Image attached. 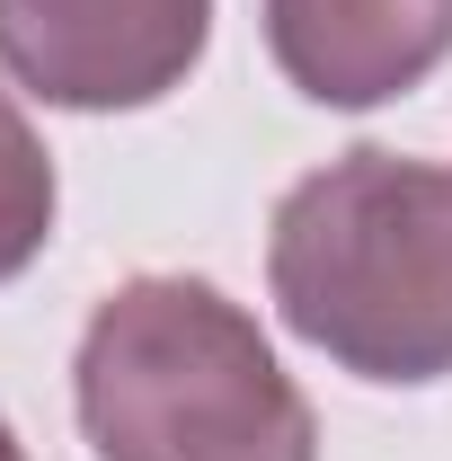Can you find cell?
<instances>
[{"mask_svg":"<svg viewBox=\"0 0 452 461\" xmlns=\"http://www.w3.org/2000/svg\"><path fill=\"white\" fill-rule=\"evenodd\" d=\"M98 461H320V417L267 329L204 276L115 285L71 355Z\"/></svg>","mask_w":452,"mask_h":461,"instance_id":"2","label":"cell"},{"mask_svg":"<svg viewBox=\"0 0 452 461\" xmlns=\"http://www.w3.org/2000/svg\"><path fill=\"white\" fill-rule=\"evenodd\" d=\"M213 0H0V71L71 115H133L186 89Z\"/></svg>","mask_w":452,"mask_h":461,"instance_id":"3","label":"cell"},{"mask_svg":"<svg viewBox=\"0 0 452 461\" xmlns=\"http://www.w3.org/2000/svg\"><path fill=\"white\" fill-rule=\"evenodd\" d=\"M0 461H27V444H18V435H9V417H0Z\"/></svg>","mask_w":452,"mask_h":461,"instance_id":"6","label":"cell"},{"mask_svg":"<svg viewBox=\"0 0 452 461\" xmlns=\"http://www.w3.org/2000/svg\"><path fill=\"white\" fill-rule=\"evenodd\" d=\"M284 329L355 382L426 391L452 373V169L399 151H338L284 186L267 230Z\"/></svg>","mask_w":452,"mask_h":461,"instance_id":"1","label":"cell"},{"mask_svg":"<svg viewBox=\"0 0 452 461\" xmlns=\"http://www.w3.org/2000/svg\"><path fill=\"white\" fill-rule=\"evenodd\" d=\"M267 54L311 107H391L452 62V0H258Z\"/></svg>","mask_w":452,"mask_h":461,"instance_id":"4","label":"cell"},{"mask_svg":"<svg viewBox=\"0 0 452 461\" xmlns=\"http://www.w3.org/2000/svg\"><path fill=\"white\" fill-rule=\"evenodd\" d=\"M54 151L36 142V124L27 107L0 89V285H18L36 258H45V240H54Z\"/></svg>","mask_w":452,"mask_h":461,"instance_id":"5","label":"cell"}]
</instances>
